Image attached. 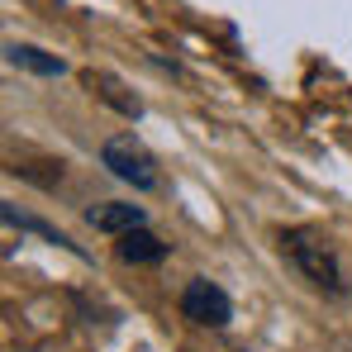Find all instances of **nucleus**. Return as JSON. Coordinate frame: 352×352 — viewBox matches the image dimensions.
Segmentation results:
<instances>
[{
	"mask_svg": "<svg viewBox=\"0 0 352 352\" xmlns=\"http://www.w3.org/2000/svg\"><path fill=\"white\" fill-rule=\"evenodd\" d=\"M281 252H286V262H291L314 291H324V295H343V291H348L343 267H338V252H333L319 234L286 229V234H281Z\"/></svg>",
	"mask_w": 352,
	"mask_h": 352,
	"instance_id": "obj_1",
	"label": "nucleus"
},
{
	"mask_svg": "<svg viewBox=\"0 0 352 352\" xmlns=\"http://www.w3.org/2000/svg\"><path fill=\"white\" fill-rule=\"evenodd\" d=\"M100 162L110 167V172L119 176V181H129L133 190H157V162L148 157V148L138 143V138H129V133H119V138H110L105 148H100Z\"/></svg>",
	"mask_w": 352,
	"mask_h": 352,
	"instance_id": "obj_2",
	"label": "nucleus"
},
{
	"mask_svg": "<svg viewBox=\"0 0 352 352\" xmlns=\"http://www.w3.org/2000/svg\"><path fill=\"white\" fill-rule=\"evenodd\" d=\"M181 314H186L190 324L224 329V324L234 319V300H229V291H224L219 281H210V276H195V281L181 291Z\"/></svg>",
	"mask_w": 352,
	"mask_h": 352,
	"instance_id": "obj_3",
	"label": "nucleus"
},
{
	"mask_svg": "<svg viewBox=\"0 0 352 352\" xmlns=\"http://www.w3.org/2000/svg\"><path fill=\"white\" fill-rule=\"evenodd\" d=\"M86 219H91V229H100V234H133V229H143L148 224V214H143V205H129V200H105V205H96V210H86Z\"/></svg>",
	"mask_w": 352,
	"mask_h": 352,
	"instance_id": "obj_4",
	"label": "nucleus"
},
{
	"mask_svg": "<svg viewBox=\"0 0 352 352\" xmlns=\"http://www.w3.org/2000/svg\"><path fill=\"white\" fill-rule=\"evenodd\" d=\"M115 252L124 257V262L143 267V262H162V257H167V243H157L148 229H133V234H124V238L115 243Z\"/></svg>",
	"mask_w": 352,
	"mask_h": 352,
	"instance_id": "obj_5",
	"label": "nucleus"
},
{
	"mask_svg": "<svg viewBox=\"0 0 352 352\" xmlns=\"http://www.w3.org/2000/svg\"><path fill=\"white\" fill-rule=\"evenodd\" d=\"M5 62L19 67V72H34V76H62V72H67L62 58H48V53H38V48H29V43H10V48H5Z\"/></svg>",
	"mask_w": 352,
	"mask_h": 352,
	"instance_id": "obj_6",
	"label": "nucleus"
},
{
	"mask_svg": "<svg viewBox=\"0 0 352 352\" xmlns=\"http://www.w3.org/2000/svg\"><path fill=\"white\" fill-rule=\"evenodd\" d=\"M91 86H100V96L115 105V110H124V115H143V105L133 100V96H119V86H115V76H91Z\"/></svg>",
	"mask_w": 352,
	"mask_h": 352,
	"instance_id": "obj_7",
	"label": "nucleus"
}]
</instances>
